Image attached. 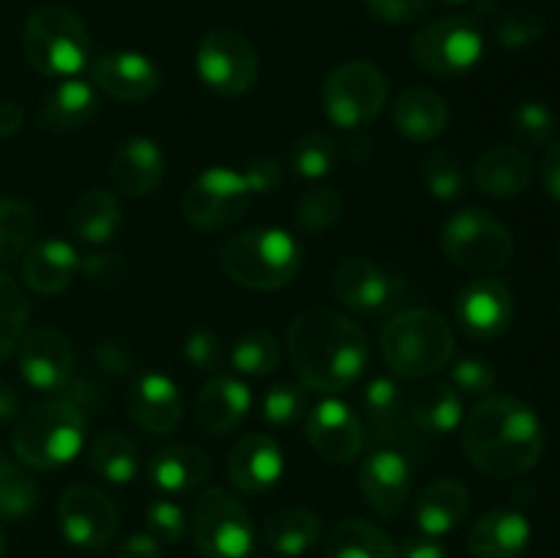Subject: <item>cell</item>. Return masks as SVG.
Instances as JSON below:
<instances>
[{
	"instance_id": "obj_1",
	"label": "cell",
	"mask_w": 560,
	"mask_h": 558,
	"mask_svg": "<svg viewBox=\"0 0 560 558\" xmlns=\"http://www.w3.org/2000/svg\"><path fill=\"white\" fill-rule=\"evenodd\" d=\"M463 449L481 474L492 479H517L541 460L545 430L539 416L523 399L487 394L465 419Z\"/></svg>"
},
{
	"instance_id": "obj_2",
	"label": "cell",
	"mask_w": 560,
	"mask_h": 558,
	"mask_svg": "<svg viewBox=\"0 0 560 558\" xmlns=\"http://www.w3.org/2000/svg\"><path fill=\"white\" fill-rule=\"evenodd\" d=\"M288 353L301 383L315 392L353 386L370 361L364 328L334 310H306L290 323Z\"/></svg>"
},
{
	"instance_id": "obj_3",
	"label": "cell",
	"mask_w": 560,
	"mask_h": 558,
	"mask_svg": "<svg viewBox=\"0 0 560 558\" xmlns=\"http://www.w3.org/2000/svg\"><path fill=\"white\" fill-rule=\"evenodd\" d=\"M383 361L405 381H424L441 372L454 356V332L432 310H402L381 334Z\"/></svg>"
},
{
	"instance_id": "obj_4",
	"label": "cell",
	"mask_w": 560,
	"mask_h": 558,
	"mask_svg": "<svg viewBox=\"0 0 560 558\" xmlns=\"http://www.w3.org/2000/svg\"><path fill=\"white\" fill-rule=\"evenodd\" d=\"M85 410L69 397L33 405L20 416L14 430V454L36 470L69 465L85 443Z\"/></svg>"
},
{
	"instance_id": "obj_5",
	"label": "cell",
	"mask_w": 560,
	"mask_h": 558,
	"mask_svg": "<svg viewBox=\"0 0 560 558\" xmlns=\"http://www.w3.org/2000/svg\"><path fill=\"white\" fill-rule=\"evenodd\" d=\"M219 263L233 282L249 290H279L301 266V246L288 230L252 228L219 249Z\"/></svg>"
},
{
	"instance_id": "obj_6",
	"label": "cell",
	"mask_w": 560,
	"mask_h": 558,
	"mask_svg": "<svg viewBox=\"0 0 560 558\" xmlns=\"http://www.w3.org/2000/svg\"><path fill=\"white\" fill-rule=\"evenodd\" d=\"M27 63L47 77H71L88 60V31L80 16L66 5H42L22 33Z\"/></svg>"
},
{
	"instance_id": "obj_7",
	"label": "cell",
	"mask_w": 560,
	"mask_h": 558,
	"mask_svg": "<svg viewBox=\"0 0 560 558\" xmlns=\"http://www.w3.org/2000/svg\"><path fill=\"white\" fill-rule=\"evenodd\" d=\"M441 244L454 266L474 274L501 271L514 255V239L506 224L481 208L454 213L443 228Z\"/></svg>"
},
{
	"instance_id": "obj_8",
	"label": "cell",
	"mask_w": 560,
	"mask_h": 558,
	"mask_svg": "<svg viewBox=\"0 0 560 558\" xmlns=\"http://www.w3.org/2000/svg\"><path fill=\"white\" fill-rule=\"evenodd\" d=\"M191 534L206 558H249L255 547V525L249 512L224 487H211L197 498Z\"/></svg>"
},
{
	"instance_id": "obj_9",
	"label": "cell",
	"mask_w": 560,
	"mask_h": 558,
	"mask_svg": "<svg viewBox=\"0 0 560 558\" xmlns=\"http://www.w3.org/2000/svg\"><path fill=\"white\" fill-rule=\"evenodd\" d=\"M388 82L377 66L366 60H350L337 66L323 82V109L331 124L342 129H359L370 124L386 107Z\"/></svg>"
},
{
	"instance_id": "obj_10",
	"label": "cell",
	"mask_w": 560,
	"mask_h": 558,
	"mask_svg": "<svg viewBox=\"0 0 560 558\" xmlns=\"http://www.w3.org/2000/svg\"><path fill=\"white\" fill-rule=\"evenodd\" d=\"M485 53V36L470 16H441L410 38V55L435 77H459Z\"/></svg>"
},
{
	"instance_id": "obj_11",
	"label": "cell",
	"mask_w": 560,
	"mask_h": 558,
	"mask_svg": "<svg viewBox=\"0 0 560 558\" xmlns=\"http://www.w3.org/2000/svg\"><path fill=\"white\" fill-rule=\"evenodd\" d=\"M252 189L244 173L230 167H211L197 175L184 191L180 211L186 222L200 230H222L238 222L252 202Z\"/></svg>"
},
{
	"instance_id": "obj_12",
	"label": "cell",
	"mask_w": 560,
	"mask_h": 558,
	"mask_svg": "<svg viewBox=\"0 0 560 558\" xmlns=\"http://www.w3.org/2000/svg\"><path fill=\"white\" fill-rule=\"evenodd\" d=\"M197 71L211 91L222 96H241L257 82L260 58L244 33L219 27L197 47Z\"/></svg>"
},
{
	"instance_id": "obj_13",
	"label": "cell",
	"mask_w": 560,
	"mask_h": 558,
	"mask_svg": "<svg viewBox=\"0 0 560 558\" xmlns=\"http://www.w3.org/2000/svg\"><path fill=\"white\" fill-rule=\"evenodd\" d=\"M58 523L66 542L80 550H102L118 534V509L107 492L91 485H74L60 496Z\"/></svg>"
},
{
	"instance_id": "obj_14",
	"label": "cell",
	"mask_w": 560,
	"mask_h": 558,
	"mask_svg": "<svg viewBox=\"0 0 560 558\" xmlns=\"http://www.w3.org/2000/svg\"><path fill=\"white\" fill-rule=\"evenodd\" d=\"M361 405L366 416L364 432H370L372 441L402 454H416L424 449V432L410 421L408 403L397 381L372 377L361 394Z\"/></svg>"
},
{
	"instance_id": "obj_15",
	"label": "cell",
	"mask_w": 560,
	"mask_h": 558,
	"mask_svg": "<svg viewBox=\"0 0 560 558\" xmlns=\"http://www.w3.org/2000/svg\"><path fill=\"white\" fill-rule=\"evenodd\" d=\"M16 364L22 377L38 392H63L74 377V348L69 337L52 326H38L22 334L16 345Z\"/></svg>"
},
{
	"instance_id": "obj_16",
	"label": "cell",
	"mask_w": 560,
	"mask_h": 558,
	"mask_svg": "<svg viewBox=\"0 0 560 558\" xmlns=\"http://www.w3.org/2000/svg\"><path fill=\"white\" fill-rule=\"evenodd\" d=\"M359 487L377 518H397L408 507L413 490V470L408 454L381 446L361 463Z\"/></svg>"
},
{
	"instance_id": "obj_17",
	"label": "cell",
	"mask_w": 560,
	"mask_h": 558,
	"mask_svg": "<svg viewBox=\"0 0 560 558\" xmlns=\"http://www.w3.org/2000/svg\"><path fill=\"white\" fill-rule=\"evenodd\" d=\"M454 317L470 339H495L514 317L512 290L503 279L479 277L459 290Z\"/></svg>"
},
{
	"instance_id": "obj_18",
	"label": "cell",
	"mask_w": 560,
	"mask_h": 558,
	"mask_svg": "<svg viewBox=\"0 0 560 558\" xmlns=\"http://www.w3.org/2000/svg\"><path fill=\"white\" fill-rule=\"evenodd\" d=\"M306 438L328 463H350L364 449V425L342 399H323L306 414Z\"/></svg>"
},
{
	"instance_id": "obj_19",
	"label": "cell",
	"mask_w": 560,
	"mask_h": 558,
	"mask_svg": "<svg viewBox=\"0 0 560 558\" xmlns=\"http://www.w3.org/2000/svg\"><path fill=\"white\" fill-rule=\"evenodd\" d=\"M334 295L348 310L381 315L397 304V282L366 257H348L334 271Z\"/></svg>"
},
{
	"instance_id": "obj_20",
	"label": "cell",
	"mask_w": 560,
	"mask_h": 558,
	"mask_svg": "<svg viewBox=\"0 0 560 558\" xmlns=\"http://www.w3.org/2000/svg\"><path fill=\"white\" fill-rule=\"evenodd\" d=\"M93 82L102 93H107L115 102L137 104L153 96L159 88V71L145 55L140 53H107L93 63Z\"/></svg>"
},
{
	"instance_id": "obj_21",
	"label": "cell",
	"mask_w": 560,
	"mask_h": 558,
	"mask_svg": "<svg viewBox=\"0 0 560 558\" xmlns=\"http://www.w3.org/2000/svg\"><path fill=\"white\" fill-rule=\"evenodd\" d=\"M126 403H129L135 425L151 435H164V432L175 430L184 416V399H180L178 386L162 372H148V375L137 377L126 394Z\"/></svg>"
},
{
	"instance_id": "obj_22",
	"label": "cell",
	"mask_w": 560,
	"mask_h": 558,
	"mask_svg": "<svg viewBox=\"0 0 560 558\" xmlns=\"http://www.w3.org/2000/svg\"><path fill=\"white\" fill-rule=\"evenodd\" d=\"M284 457L271 435L252 432L233 446L228 460V476L238 490L266 492L282 479Z\"/></svg>"
},
{
	"instance_id": "obj_23",
	"label": "cell",
	"mask_w": 560,
	"mask_h": 558,
	"mask_svg": "<svg viewBox=\"0 0 560 558\" xmlns=\"http://www.w3.org/2000/svg\"><path fill=\"white\" fill-rule=\"evenodd\" d=\"M164 162L162 148L148 137H129L115 148L109 159V173H113L115 186L129 197H148L162 186Z\"/></svg>"
},
{
	"instance_id": "obj_24",
	"label": "cell",
	"mask_w": 560,
	"mask_h": 558,
	"mask_svg": "<svg viewBox=\"0 0 560 558\" xmlns=\"http://www.w3.org/2000/svg\"><path fill=\"white\" fill-rule=\"evenodd\" d=\"M82 268V257L66 241L47 239L27 246L22 257V279L42 295H58L74 282Z\"/></svg>"
},
{
	"instance_id": "obj_25",
	"label": "cell",
	"mask_w": 560,
	"mask_h": 558,
	"mask_svg": "<svg viewBox=\"0 0 560 558\" xmlns=\"http://www.w3.org/2000/svg\"><path fill=\"white\" fill-rule=\"evenodd\" d=\"M530 523L523 512L495 509L481 514L468 534V550L474 558H520L530 545Z\"/></svg>"
},
{
	"instance_id": "obj_26",
	"label": "cell",
	"mask_w": 560,
	"mask_h": 558,
	"mask_svg": "<svg viewBox=\"0 0 560 558\" xmlns=\"http://www.w3.org/2000/svg\"><path fill=\"white\" fill-rule=\"evenodd\" d=\"M534 178V159L517 146H495L479 156L474 167V181L487 197H517L528 189Z\"/></svg>"
},
{
	"instance_id": "obj_27",
	"label": "cell",
	"mask_w": 560,
	"mask_h": 558,
	"mask_svg": "<svg viewBox=\"0 0 560 558\" xmlns=\"http://www.w3.org/2000/svg\"><path fill=\"white\" fill-rule=\"evenodd\" d=\"M208 476H211V460L200 446H191V443H173V446L159 449L148 463L151 485L170 496L197 490L206 485Z\"/></svg>"
},
{
	"instance_id": "obj_28",
	"label": "cell",
	"mask_w": 560,
	"mask_h": 558,
	"mask_svg": "<svg viewBox=\"0 0 560 558\" xmlns=\"http://www.w3.org/2000/svg\"><path fill=\"white\" fill-rule=\"evenodd\" d=\"M394 129L413 142H432L446 131L448 104L438 91L427 85L408 88L399 93L392 109Z\"/></svg>"
},
{
	"instance_id": "obj_29",
	"label": "cell",
	"mask_w": 560,
	"mask_h": 558,
	"mask_svg": "<svg viewBox=\"0 0 560 558\" xmlns=\"http://www.w3.org/2000/svg\"><path fill=\"white\" fill-rule=\"evenodd\" d=\"M249 386L228 375H219L213 381H208L195 399L197 421H200L202 430L213 432V435H224L233 427H238L244 421V416L249 414Z\"/></svg>"
},
{
	"instance_id": "obj_30",
	"label": "cell",
	"mask_w": 560,
	"mask_h": 558,
	"mask_svg": "<svg viewBox=\"0 0 560 558\" xmlns=\"http://www.w3.org/2000/svg\"><path fill=\"white\" fill-rule=\"evenodd\" d=\"M98 113V98L93 93V88L88 82L69 80L60 82L58 88H52L44 104L38 107V120L47 131L55 135H71L77 129H85Z\"/></svg>"
},
{
	"instance_id": "obj_31",
	"label": "cell",
	"mask_w": 560,
	"mask_h": 558,
	"mask_svg": "<svg viewBox=\"0 0 560 558\" xmlns=\"http://www.w3.org/2000/svg\"><path fill=\"white\" fill-rule=\"evenodd\" d=\"M408 416L424 435H446L463 421V399L448 383H421L405 394Z\"/></svg>"
},
{
	"instance_id": "obj_32",
	"label": "cell",
	"mask_w": 560,
	"mask_h": 558,
	"mask_svg": "<svg viewBox=\"0 0 560 558\" xmlns=\"http://www.w3.org/2000/svg\"><path fill=\"white\" fill-rule=\"evenodd\" d=\"M468 514V490L459 479H438L421 492L416 520L430 536H446Z\"/></svg>"
},
{
	"instance_id": "obj_33",
	"label": "cell",
	"mask_w": 560,
	"mask_h": 558,
	"mask_svg": "<svg viewBox=\"0 0 560 558\" xmlns=\"http://www.w3.org/2000/svg\"><path fill=\"white\" fill-rule=\"evenodd\" d=\"M262 539L284 558L304 556L320 539V518L310 507H284L268 518Z\"/></svg>"
},
{
	"instance_id": "obj_34",
	"label": "cell",
	"mask_w": 560,
	"mask_h": 558,
	"mask_svg": "<svg viewBox=\"0 0 560 558\" xmlns=\"http://www.w3.org/2000/svg\"><path fill=\"white\" fill-rule=\"evenodd\" d=\"M120 222H124V208H120L118 197L113 191L91 189L69 211V228L77 239L88 241V244H104L118 233Z\"/></svg>"
},
{
	"instance_id": "obj_35",
	"label": "cell",
	"mask_w": 560,
	"mask_h": 558,
	"mask_svg": "<svg viewBox=\"0 0 560 558\" xmlns=\"http://www.w3.org/2000/svg\"><path fill=\"white\" fill-rule=\"evenodd\" d=\"M326 558H397L392 536L361 518L342 520L326 539Z\"/></svg>"
},
{
	"instance_id": "obj_36",
	"label": "cell",
	"mask_w": 560,
	"mask_h": 558,
	"mask_svg": "<svg viewBox=\"0 0 560 558\" xmlns=\"http://www.w3.org/2000/svg\"><path fill=\"white\" fill-rule=\"evenodd\" d=\"M91 465L102 479L113 485H126L140 470V454H137L135 441L120 430L98 432L91 446Z\"/></svg>"
},
{
	"instance_id": "obj_37",
	"label": "cell",
	"mask_w": 560,
	"mask_h": 558,
	"mask_svg": "<svg viewBox=\"0 0 560 558\" xmlns=\"http://www.w3.org/2000/svg\"><path fill=\"white\" fill-rule=\"evenodd\" d=\"M36 233V217L31 206L20 200H0V266L25 255Z\"/></svg>"
},
{
	"instance_id": "obj_38",
	"label": "cell",
	"mask_w": 560,
	"mask_h": 558,
	"mask_svg": "<svg viewBox=\"0 0 560 558\" xmlns=\"http://www.w3.org/2000/svg\"><path fill=\"white\" fill-rule=\"evenodd\" d=\"M27 321V299L22 293L20 284L0 274V364L9 359L20 345L22 334H25Z\"/></svg>"
},
{
	"instance_id": "obj_39",
	"label": "cell",
	"mask_w": 560,
	"mask_h": 558,
	"mask_svg": "<svg viewBox=\"0 0 560 558\" xmlns=\"http://www.w3.org/2000/svg\"><path fill=\"white\" fill-rule=\"evenodd\" d=\"M279 361H282V345L268 332H249L233 348V364L244 375H268V372L277 370Z\"/></svg>"
},
{
	"instance_id": "obj_40",
	"label": "cell",
	"mask_w": 560,
	"mask_h": 558,
	"mask_svg": "<svg viewBox=\"0 0 560 558\" xmlns=\"http://www.w3.org/2000/svg\"><path fill=\"white\" fill-rule=\"evenodd\" d=\"M337 162V142L326 131H306L290 151V164L301 178H323Z\"/></svg>"
},
{
	"instance_id": "obj_41",
	"label": "cell",
	"mask_w": 560,
	"mask_h": 558,
	"mask_svg": "<svg viewBox=\"0 0 560 558\" xmlns=\"http://www.w3.org/2000/svg\"><path fill=\"white\" fill-rule=\"evenodd\" d=\"M38 501V487L31 476L3 457L0 463V518L16 520Z\"/></svg>"
},
{
	"instance_id": "obj_42",
	"label": "cell",
	"mask_w": 560,
	"mask_h": 558,
	"mask_svg": "<svg viewBox=\"0 0 560 558\" xmlns=\"http://www.w3.org/2000/svg\"><path fill=\"white\" fill-rule=\"evenodd\" d=\"M345 200L337 189L331 186H315V189L304 191L301 200L295 202V219L304 230L317 233V230H326L342 217Z\"/></svg>"
},
{
	"instance_id": "obj_43",
	"label": "cell",
	"mask_w": 560,
	"mask_h": 558,
	"mask_svg": "<svg viewBox=\"0 0 560 558\" xmlns=\"http://www.w3.org/2000/svg\"><path fill=\"white\" fill-rule=\"evenodd\" d=\"M421 175H424V184L430 189V195L443 202L454 200L465 189L463 167H459L457 159L443 151L427 153L424 164H421Z\"/></svg>"
},
{
	"instance_id": "obj_44",
	"label": "cell",
	"mask_w": 560,
	"mask_h": 558,
	"mask_svg": "<svg viewBox=\"0 0 560 558\" xmlns=\"http://www.w3.org/2000/svg\"><path fill=\"white\" fill-rule=\"evenodd\" d=\"M512 131L528 146H547L558 131V118L545 102H523L512 113Z\"/></svg>"
},
{
	"instance_id": "obj_45",
	"label": "cell",
	"mask_w": 560,
	"mask_h": 558,
	"mask_svg": "<svg viewBox=\"0 0 560 558\" xmlns=\"http://www.w3.org/2000/svg\"><path fill=\"white\" fill-rule=\"evenodd\" d=\"M495 36L506 49H525L545 36V20L530 9H509L498 16Z\"/></svg>"
},
{
	"instance_id": "obj_46",
	"label": "cell",
	"mask_w": 560,
	"mask_h": 558,
	"mask_svg": "<svg viewBox=\"0 0 560 558\" xmlns=\"http://www.w3.org/2000/svg\"><path fill=\"white\" fill-rule=\"evenodd\" d=\"M304 408H306V392L301 383H293V381L273 383V386L266 392V397H262V416L277 427L295 425V421L304 416Z\"/></svg>"
},
{
	"instance_id": "obj_47",
	"label": "cell",
	"mask_w": 560,
	"mask_h": 558,
	"mask_svg": "<svg viewBox=\"0 0 560 558\" xmlns=\"http://www.w3.org/2000/svg\"><path fill=\"white\" fill-rule=\"evenodd\" d=\"M145 525L148 534L153 536L162 545H178L186 536L189 528V520H186L184 509L173 501H153L145 512Z\"/></svg>"
},
{
	"instance_id": "obj_48",
	"label": "cell",
	"mask_w": 560,
	"mask_h": 558,
	"mask_svg": "<svg viewBox=\"0 0 560 558\" xmlns=\"http://www.w3.org/2000/svg\"><path fill=\"white\" fill-rule=\"evenodd\" d=\"M452 381L454 386L465 394H490V388L495 386L498 375L490 367V361L470 356V359L457 361V364L452 367Z\"/></svg>"
},
{
	"instance_id": "obj_49",
	"label": "cell",
	"mask_w": 560,
	"mask_h": 558,
	"mask_svg": "<svg viewBox=\"0 0 560 558\" xmlns=\"http://www.w3.org/2000/svg\"><path fill=\"white\" fill-rule=\"evenodd\" d=\"M430 9V0H366V11L372 20L383 25H408L421 20Z\"/></svg>"
},
{
	"instance_id": "obj_50",
	"label": "cell",
	"mask_w": 560,
	"mask_h": 558,
	"mask_svg": "<svg viewBox=\"0 0 560 558\" xmlns=\"http://www.w3.org/2000/svg\"><path fill=\"white\" fill-rule=\"evenodd\" d=\"M184 356L197 370H217L219 361H222V339H219V334L200 328V332L186 337Z\"/></svg>"
},
{
	"instance_id": "obj_51",
	"label": "cell",
	"mask_w": 560,
	"mask_h": 558,
	"mask_svg": "<svg viewBox=\"0 0 560 558\" xmlns=\"http://www.w3.org/2000/svg\"><path fill=\"white\" fill-rule=\"evenodd\" d=\"M244 178L249 184L252 195H268V191H273L282 184V167H279L277 159L257 156L249 162Z\"/></svg>"
},
{
	"instance_id": "obj_52",
	"label": "cell",
	"mask_w": 560,
	"mask_h": 558,
	"mask_svg": "<svg viewBox=\"0 0 560 558\" xmlns=\"http://www.w3.org/2000/svg\"><path fill=\"white\" fill-rule=\"evenodd\" d=\"M397 558H446V547H443L441 536H430L421 531V534L408 536L402 542Z\"/></svg>"
},
{
	"instance_id": "obj_53",
	"label": "cell",
	"mask_w": 560,
	"mask_h": 558,
	"mask_svg": "<svg viewBox=\"0 0 560 558\" xmlns=\"http://www.w3.org/2000/svg\"><path fill=\"white\" fill-rule=\"evenodd\" d=\"M118 558H162V542L153 539L151 534H131L120 545Z\"/></svg>"
},
{
	"instance_id": "obj_54",
	"label": "cell",
	"mask_w": 560,
	"mask_h": 558,
	"mask_svg": "<svg viewBox=\"0 0 560 558\" xmlns=\"http://www.w3.org/2000/svg\"><path fill=\"white\" fill-rule=\"evenodd\" d=\"M541 181H545L547 195L560 202V140L547 148L545 162H541Z\"/></svg>"
},
{
	"instance_id": "obj_55",
	"label": "cell",
	"mask_w": 560,
	"mask_h": 558,
	"mask_svg": "<svg viewBox=\"0 0 560 558\" xmlns=\"http://www.w3.org/2000/svg\"><path fill=\"white\" fill-rule=\"evenodd\" d=\"M96 356H98V361H102V364H104V370L115 372V375H124V372L129 370V364H131L129 353H126V350L120 348V345H115V342H107V345L102 342V345H98Z\"/></svg>"
},
{
	"instance_id": "obj_56",
	"label": "cell",
	"mask_w": 560,
	"mask_h": 558,
	"mask_svg": "<svg viewBox=\"0 0 560 558\" xmlns=\"http://www.w3.org/2000/svg\"><path fill=\"white\" fill-rule=\"evenodd\" d=\"M22 120H25V113H22L20 104L3 102L0 104V140L3 137L16 135L22 129Z\"/></svg>"
},
{
	"instance_id": "obj_57",
	"label": "cell",
	"mask_w": 560,
	"mask_h": 558,
	"mask_svg": "<svg viewBox=\"0 0 560 558\" xmlns=\"http://www.w3.org/2000/svg\"><path fill=\"white\" fill-rule=\"evenodd\" d=\"M16 410H20V394L9 383H0V421L14 419Z\"/></svg>"
},
{
	"instance_id": "obj_58",
	"label": "cell",
	"mask_w": 560,
	"mask_h": 558,
	"mask_svg": "<svg viewBox=\"0 0 560 558\" xmlns=\"http://www.w3.org/2000/svg\"><path fill=\"white\" fill-rule=\"evenodd\" d=\"M5 556V542H3V531H0V558Z\"/></svg>"
},
{
	"instance_id": "obj_59",
	"label": "cell",
	"mask_w": 560,
	"mask_h": 558,
	"mask_svg": "<svg viewBox=\"0 0 560 558\" xmlns=\"http://www.w3.org/2000/svg\"><path fill=\"white\" fill-rule=\"evenodd\" d=\"M441 3H446V5H459V3H468V0H441Z\"/></svg>"
},
{
	"instance_id": "obj_60",
	"label": "cell",
	"mask_w": 560,
	"mask_h": 558,
	"mask_svg": "<svg viewBox=\"0 0 560 558\" xmlns=\"http://www.w3.org/2000/svg\"><path fill=\"white\" fill-rule=\"evenodd\" d=\"M0 463H3V454H0Z\"/></svg>"
},
{
	"instance_id": "obj_61",
	"label": "cell",
	"mask_w": 560,
	"mask_h": 558,
	"mask_svg": "<svg viewBox=\"0 0 560 558\" xmlns=\"http://www.w3.org/2000/svg\"><path fill=\"white\" fill-rule=\"evenodd\" d=\"M558 252H560V244H558Z\"/></svg>"
}]
</instances>
